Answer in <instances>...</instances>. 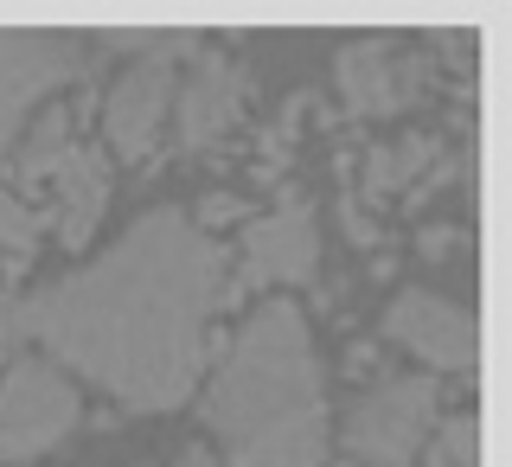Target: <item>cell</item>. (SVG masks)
I'll use <instances>...</instances> for the list:
<instances>
[{"label": "cell", "mask_w": 512, "mask_h": 467, "mask_svg": "<svg viewBox=\"0 0 512 467\" xmlns=\"http://www.w3.org/2000/svg\"><path fill=\"white\" fill-rule=\"evenodd\" d=\"M327 467H333V461H327Z\"/></svg>", "instance_id": "7402d4cb"}, {"label": "cell", "mask_w": 512, "mask_h": 467, "mask_svg": "<svg viewBox=\"0 0 512 467\" xmlns=\"http://www.w3.org/2000/svg\"><path fill=\"white\" fill-rule=\"evenodd\" d=\"M231 467H327V391L295 301H263L205 397Z\"/></svg>", "instance_id": "7a4b0ae2"}, {"label": "cell", "mask_w": 512, "mask_h": 467, "mask_svg": "<svg viewBox=\"0 0 512 467\" xmlns=\"http://www.w3.org/2000/svg\"><path fill=\"white\" fill-rule=\"evenodd\" d=\"M77 71V39L45 26H0V154L13 148L20 122L45 90H58Z\"/></svg>", "instance_id": "5b68a950"}, {"label": "cell", "mask_w": 512, "mask_h": 467, "mask_svg": "<svg viewBox=\"0 0 512 467\" xmlns=\"http://www.w3.org/2000/svg\"><path fill=\"white\" fill-rule=\"evenodd\" d=\"M436 455L448 467H480V429H474V416H461V423H442V448Z\"/></svg>", "instance_id": "9a60e30c"}, {"label": "cell", "mask_w": 512, "mask_h": 467, "mask_svg": "<svg viewBox=\"0 0 512 467\" xmlns=\"http://www.w3.org/2000/svg\"><path fill=\"white\" fill-rule=\"evenodd\" d=\"M423 250L429 256H448V250H455V224H436V231L423 237Z\"/></svg>", "instance_id": "ac0fdd59"}, {"label": "cell", "mask_w": 512, "mask_h": 467, "mask_svg": "<svg viewBox=\"0 0 512 467\" xmlns=\"http://www.w3.org/2000/svg\"><path fill=\"white\" fill-rule=\"evenodd\" d=\"M64 154H71V128H64V116L52 109V116L32 128V141H26V148L13 154V173H20L26 186H45V180L58 173V160H64Z\"/></svg>", "instance_id": "4fadbf2b"}, {"label": "cell", "mask_w": 512, "mask_h": 467, "mask_svg": "<svg viewBox=\"0 0 512 467\" xmlns=\"http://www.w3.org/2000/svg\"><path fill=\"white\" fill-rule=\"evenodd\" d=\"M384 340L410 346L416 359H429L436 372H474V314L455 301L429 295V288H404V295L384 308Z\"/></svg>", "instance_id": "8992f818"}, {"label": "cell", "mask_w": 512, "mask_h": 467, "mask_svg": "<svg viewBox=\"0 0 512 467\" xmlns=\"http://www.w3.org/2000/svg\"><path fill=\"white\" fill-rule=\"evenodd\" d=\"M224 250L186 212L154 205L103 263L26 301V333L128 410H173L205 365Z\"/></svg>", "instance_id": "6da1fadb"}, {"label": "cell", "mask_w": 512, "mask_h": 467, "mask_svg": "<svg viewBox=\"0 0 512 467\" xmlns=\"http://www.w3.org/2000/svg\"><path fill=\"white\" fill-rule=\"evenodd\" d=\"M32 244H39V218H32L13 192H0V250H7V256H26Z\"/></svg>", "instance_id": "5bb4252c"}, {"label": "cell", "mask_w": 512, "mask_h": 467, "mask_svg": "<svg viewBox=\"0 0 512 467\" xmlns=\"http://www.w3.org/2000/svg\"><path fill=\"white\" fill-rule=\"evenodd\" d=\"M26 333V301H13V295H0V352H7L13 340Z\"/></svg>", "instance_id": "2e32d148"}, {"label": "cell", "mask_w": 512, "mask_h": 467, "mask_svg": "<svg viewBox=\"0 0 512 467\" xmlns=\"http://www.w3.org/2000/svg\"><path fill=\"white\" fill-rule=\"evenodd\" d=\"M346 231H352V244H378V224H372V218H359V212L346 218Z\"/></svg>", "instance_id": "d6986e66"}, {"label": "cell", "mask_w": 512, "mask_h": 467, "mask_svg": "<svg viewBox=\"0 0 512 467\" xmlns=\"http://www.w3.org/2000/svg\"><path fill=\"white\" fill-rule=\"evenodd\" d=\"M237 103H244V71H237L231 58L205 52L199 64H192L180 103H173V116H180V141H186V148H212V141H224V128L237 122Z\"/></svg>", "instance_id": "9c48e42d"}, {"label": "cell", "mask_w": 512, "mask_h": 467, "mask_svg": "<svg viewBox=\"0 0 512 467\" xmlns=\"http://www.w3.org/2000/svg\"><path fill=\"white\" fill-rule=\"evenodd\" d=\"M180 467H218V461H212V455H205V448H192V455H186Z\"/></svg>", "instance_id": "ffe728a7"}, {"label": "cell", "mask_w": 512, "mask_h": 467, "mask_svg": "<svg viewBox=\"0 0 512 467\" xmlns=\"http://www.w3.org/2000/svg\"><path fill=\"white\" fill-rule=\"evenodd\" d=\"M244 212H250V205H244V199H231V192H212V199L199 205V218H205V224H231V218H244Z\"/></svg>", "instance_id": "e0dca14e"}, {"label": "cell", "mask_w": 512, "mask_h": 467, "mask_svg": "<svg viewBox=\"0 0 512 467\" xmlns=\"http://www.w3.org/2000/svg\"><path fill=\"white\" fill-rule=\"evenodd\" d=\"M436 160V141L429 135H410V141H397V148H378L372 160H365V186L372 192H404L416 173Z\"/></svg>", "instance_id": "7c38bea8"}, {"label": "cell", "mask_w": 512, "mask_h": 467, "mask_svg": "<svg viewBox=\"0 0 512 467\" xmlns=\"http://www.w3.org/2000/svg\"><path fill=\"white\" fill-rule=\"evenodd\" d=\"M244 256H250V282H308L320 263V231L301 205H282V212L250 224Z\"/></svg>", "instance_id": "30bf717a"}, {"label": "cell", "mask_w": 512, "mask_h": 467, "mask_svg": "<svg viewBox=\"0 0 512 467\" xmlns=\"http://www.w3.org/2000/svg\"><path fill=\"white\" fill-rule=\"evenodd\" d=\"M416 64H404L391 52V39H352L340 52V90L352 103V116H397V109L416 96Z\"/></svg>", "instance_id": "ba28073f"}, {"label": "cell", "mask_w": 512, "mask_h": 467, "mask_svg": "<svg viewBox=\"0 0 512 467\" xmlns=\"http://www.w3.org/2000/svg\"><path fill=\"white\" fill-rule=\"evenodd\" d=\"M429 467H448V461H442V455H429Z\"/></svg>", "instance_id": "44dd1931"}, {"label": "cell", "mask_w": 512, "mask_h": 467, "mask_svg": "<svg viewBox=\"0 0 512 467\" xmlns=\"http://www.w3.org/2000/svg\"><path fill=\"white\" fill-rule=\"evenodd\" d=\"M436 429V384L429 378H391L365 391L346 416V442L372 467H410Z\"/></svg>", "instance_id": "3957f363"}, {"label": "cell", "mask_w": 512, "mask_h": 467, "mask_svg": "<svg viewBox=\"0 0 512 467\" xmlns=\"http://www.w3.org/2000/svg\"><path fill=\"white\" fill-rule=\"evenodd\" d=\"M103 205H109V160L103 148H71L58 160V237L71 250H84L103 224Z\"/></svg>", "instance_id": "8fae6325"}, {"label": "cell", "mask_w": 512, "mask_h": 467, "mask_svg": "<svg viewBox=\"0 0 512 467\" xmlns=\"http://www.w3.org/2000/svg\"><path fill=\"white\" fill-rule=\"evenodd\" d=\"M71 423H77V391L71 384L39 359L13 365L7 384H0V461L45 455L52 442L71 436Z\"/></svg>", "instance_id": "277c9868"}, {"label": "cell", "mask_w": 512, "mask_h": 467, "mask_svg": "<svg viewBox=\"0 0 512 467\" xmlns=\"http://www.w3.org/2000/svg\"><path fill=\"white\" fill-rule=\"evenodd\" d=\"M167 116H173V64L167 58L128 64L116 77V90H109V103H103V128L116 141V154H148Z\"/></svg>", "instance_id": "52a82bcc"}]
</instances>
